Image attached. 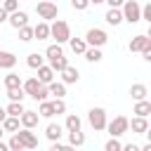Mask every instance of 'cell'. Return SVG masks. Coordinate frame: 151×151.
<instances>
[{
    "instance_id": "obj_1",
    "label": "cell",
    "mask_w": 151,
    "mask_h": 151,
    "mask_svg": "<svg viewBox=\"0 0 151 151\" xmlns=\"http://www.w3.org/2000/svg\"><path fill=\"white\" fill-rule=\"evenodd\" d=\"M120 12H123V21H127V24L142 21V5L137 0H125L120 5Z\"/></svg>"
},
{
    "instance_id": "obj_2",
    "label": "cell",
    "mask_w": 151,
    "mask_h": 151,
    "mask_svg": "<svg viewBox=\"0 0 151 151\" xmlns=\"http://www.w3.org/2000/svg\"><path fill=\"white\" fill-rule=\"evenodd\" d=\"M50 38H54L59 45H61V42H68V38H71V26H68L66 21H61V19H52V24H50Z\"/></svg>"
},
{
    "instance_id": "obj_3",
    "label": "cell",
    "mask_w": 151,
    "mask_h": 151,
    "mask_svg": "<svg viewBox=\"0 0 151 151\" xmlns=\"http://www.w3.org/2000/svg\"><path fill=\"white\" fill-rule=\"evenodd\" d=\"M35 12H38V17H40L42 21H52V19H57L59 7H57V2H52V0H42V2L35 5Z\"/></svg>"
},
{
    "instance_id": "obj_4",
    "label": "cell",
    "mask_w": 151,
    "mask_h": 151,
    "mask_svg": "<svg viewBox=\"0 0 151 151\" xmlns=\"http://www.w3.org/2000/svg\"><path fill=\"white\" fill-rule=\"evenodd\" d=\"M85 42H87L90 47H104V45L109 42V33H106L104 28H90V31L85 33Z\"/></svg>"
},
{
    "instance_id": "obj_5",
    "label": "cell",
    "mask_w": 151,
    "mask_h": 151,
    "mask_svg": "<svg viewBox=\"0 0 151 151\" xmlns=\"http://www.w3.org/2000/svg\"><path fill=\"white\" fill-rule=\"evenodd\" d=\"M87 123L92 125V130H104L106 127V111L101 109V106H94V109H90L87 111Z\"/></svg>"
},
{
    "instance_id": "obj_6",
    "label": "cell",
    "mask_w": 151,
    "mask_h": 151,
    "mask_svg": "<svg viewBox=\"0 0 151 151\" xmlns=\"http://www.w3.org/2000/svg\"><path fill=\"white\" fill-rule=\"evenodd\" d=\"M104 130H109L111 137H123V134L130 130V125H127V118H125V116H116L111 123L106 120V127H104Z\"/></svg>"
},
{
    "instance_id": "obj_7",
    "label": "cell",
    "mask_w": 151,
    "mask_h": 151,
    "mask_svg": "<svg viewBox=\"0 0 151 151\" xmlns=\"http://www.w3.org/2000/svg\"><path fill=\"white\" fill-rule=\"evenodd\" d=\"M17 137L21 139L24 149H38V137H35L28 127H19V130H17Z\"/></svg>"
},
{
    "instance_id": "obj_8",
    "label": "cell",
    "mask_w": 151,
    "mask_h": 151,
    "mask_svg": "<svg viewBox=\"0 0 151 151\" xmlns=\"http://www.w3.org/2000/svg\"><path fill=\"white\" fill-rule=\"evenodd\" d=\"M127 47H130V52H144V50H151V38L144 35V33H142V35H134V38L130 40Z\"/></svg>"
},
{
    "instance_id": "obj_9",
    "label": "cell",
    "mask_w": 151,
    "mask_h": 151,
    "mask_svg": "<svg viewBox=\"0 0 151 151\" xmlns=\"http://www.w3.org/2000/svg\"><path fill=\"white\" fill-rule=\"evenodd\" d=\"M19 123H21V127H28V130H33V127H38V123H40V116H38V111H21V116H19Z\"/></svg>"
},
{
    "instance_id": "obj_10",
    "label": "cell",
    "mask_w": 151,
    "mask_h": 151,
    "mask_svg": "<svg viewBox=\"0 0 151 151\" xmlns=\"http://www.w3.org/2000/svg\"><path fill=\"white\" fill-rule=\"evenodd\" d=\"M7 21H9V26H12V28H21V26H26V24H28V14H26L24 9H17V12H9V17H7Z\"/></svg>"
},
{
    "instance_id": "obj_11",
    "label": "cell",
    "mask_w": 151,
    "mask_h": 151,
    "mask_svg": "<svg viewBox=\"0 0 151 151\" xmlns=\"http://www.w3.org/2000/svg\"><path fill=\"white\" fill-rule=\"evenodd\" d=\"M59 73H61V83H64V85H73V83H78V80H80L78 68H73L71 64H68V66H64Z\"/></svg>"
},
{
    "instance_id": "obj_12",
    "label": "cell",
    "mask_w": 151,
    "mask_h": 151,
    "mask_svg": "<svg viewBox=\"0 0 151 151\" xmlns=\"http://www.w3.org/2000/svg\"><path fill=\"white\" fill-rule=\"evenodd\" d=\"M127 125L132 127L134 134H146V132H149V120H146L144 116H134L132 120H127Z\"/></svg>"
},
{
    "instance_id": "obj_13",
    "label": "cell",
    "mask_w": 151,
    "mask_h": 151,
    "mask_svg": "<svg viewBox=\"0 0 151 151\" xmlns=\"http://www.w3.org/2000/svg\"><path fill=\"white\" fill-rule=\"evenodd\" d=\"M104 19H106L109 26H120V24H123V12H120V7H109V12L104 14Z\"/></svg>"
},
{
    "instance_id": "obj_14",
    "label": "cell",
    "mask_w": 151,
    "mask_h": 151,
    "mask_svg": "<svg viewBox=\"0 0 151 151\" xmlns=\"http://www.w3.org/2000/svg\"><path fill=\"white\" fill-rule=\"evenodd\" d=\"M35 71H38V80H40L42 85H47V83H52V80H54V71H52V66H50V64H42V66H38Z\"/></svg>"
},
{
    "instance_id": "obj_15",
    "label": "cell",
    "mask_w": 151,
    "mask_h": 151,
    "mask_svg": "<svg viewBox=\"0 0 151 151\" xmlns=\"http://www.w3.org/2000/svg\"><path fill=\"white\" fill-rule=\"evenodd\" d=\"M14 66H17V54H14V52H5V50H0V68L9 71V68H14Z\"/></svg>"
},
{
    "instance_id": "obj_16",
    "label": "cell",
    "mask_w": 151,
    "mask_h": 151,
    "mask_svg": "<svg viewBox=\"0 0 151 151\" xmlns=\"http://www.w3.org/2000/svg\"><path fill=\"white\" fill-rule=\"evenodd\" d=\"M45 134H47V139H50V142H59V139H61V134H64V127H61L59 123H50V125L45 127Z\"/></svg>"
},
{
    "instance_id": "obj_17",
    "label": "cell",
    "mask_w": 151,
    "mask_h": 151,
    "mask_svg": "<svg viewBox=\"0 0 151 151\" xmlns=\"http://www.w3.org/2000/svg\"><path fill=\"white\" fill-rule=\"evenodd\" d=\"M33 38H38V40H47V38H50V21H40V24H35V26H33Z\"/></svg>"
},
{
    "instance_id": "obj_18",
    "label": "cell",
    "mask_w": 151,
    "mask_h": 151,
    "mask_svg": "<svg viewBox=\"0 0 151 151\" xmlns=\"http://www.w3.org/2000/svg\"><path fill=\"white\" fill-rule=\"evenodd\" d=\"M21 87H24V92H26L28 97H33V94L42 87V83H40L38 78H28V80H21Z\"/></svg>"
},
{
    "instance_id": "obj_19",
    "label": "cell",
    "mask_w": 151,
    "mask_h": 151,
    "mask_svg": "<svg viewBox=\"0 0 151 151\" xmlns=\"http://www.w3.org/2000/svg\"><path fill=\"white\" fill-rule=\"evenodd\" d=\"M132 113H134V116H144V118H149V113H151V101H149V99H137Z\"/></svg>"
},
{
    "instance_id": "obj_20",
    "label": "cell",
    "mask_w": 151,
    "mask_h": 151,
    "mask_svg": "<svg viewBox=\"0 0 151 151\" xmlns=\"http://www.w3.org/2000/svg\"><path fill=\"white\" fill-rule=\"evenodd\" d=\"M0 125H2V130H5V132H17V130L21 127L19 116H5V120H2Z\"/></svg>"
},
{
    "instance_id": "obj_21",
    "label": "cell",
    "mask_w": 151,
    "mask_h": 151,
    "mask_svg": "<svg viewBox=\"0 0 151 151\" xmlns=\"http://www.w3.org/2000/svg\"><path fill=\"white\" fill-rule=\"evenodd\" d=\"M83 57H85L90 64H97V61H101V59H104L101 50H99V47H90V45H87V50L83 52Z\"/></svg>"
},
{
    "instance_id": "obj_22",
    "label": "cell",
    "mask_w": 151,
    "mask_h": 151,
    "mask_svg": "<svg viewBox=\"0 0 151 151\" xmlns=\"http://www.w3.org/2000/svg\"><path fill=\"white\" fill-rule=\"evenodd\" d=\"M130 94H132V99H134V101H137V99H146L149 87H146V85H142V83H134V85L130 87Z\"/></svg>"
},
{
    "instance_id": "obj_23",
    "label": "cell",
    "mask_w": 151,
    "mask_h": 151,
    "mask_svg": "<svg viewBox=\"0 0 151 151\" xmlns=\"http://www.w3.org/2000/svg\"><path fill=\"white\" fill-rule=\"evenodd\" d=\"M5 87H7V90H12V87H21V76L14 73V71L9 68V73L5 76Z\"/></svg>"
},
{
    "instance_id": "obj_24",
    "label": "cell",
    "mask_w": 151,
    "mask_h": 151,
    "mask_svg": "<svg viewBox=\"0 0 151 151\" xmlns=\"http://www.w3.org/2000/svg\"><path fill=\"white\" fill-rule=\"evenodd\" d=\"M47 92H50V97H64L66 94V85L64 83H47Z\"/></svg>"
},
{
    "instance_id": "obj_25",
    "label": "cell",
    "mask_w": 151,
    "mask_h": 151,
    "mask_svg": "<svg viewBox=\"0 0 151 151\" xmlns=\"http://www.w3.org/2000/svg\"><path fill=\"white\" fill-rule=\"evenodd\" d=\"M38 116H40V118H52V116H54V109H52V101H50V99H42V101H40Z\"/></svg>"
},
{
    "instance_id": "obj_26",
    "label": "cell",
    "mask_w": 151,
    "mask_h": 151,
    "mask_svg": "<svg viewBox=\"0 0 151 151\" xmlns=\"http://www.w3.org/2000/svg\"><path fill=\"white\" fill-rule=\"evenodd\" d=\"M68 42H71V50H73V54H83V52L87 50V42H85V38H68Z\"/></svg>"
},
{
    "instance_id": "obj_27",
    "label": "cell",
    "mask_w": 151,
    "mask_h": 151,
    "mask_svg": "<svg viewBox=\"0 0 151 151\" xmlns=\"http://www.w3.org/2000/svg\"><path fill=\"white\" fill-rule=\"evenodd\" d=\"M80 125H83V123H80V118H78L76 113H68V116H66V125H64L66 132H76V130H80Z\"/></svg>"
},
{
    "instance_id": "obj_28",
    "label": "cell",
    "mask_w": 151,
    "mask_h": 151,
    "mask_svg": "<svg viewBox=\"0 0 151 151\" xmlns=\"http://www.w3.org/2000/svg\"><path fill=\"white\" fill-rule=\"evenodd\" d=\"M26 64H28V68H38V66H42V64H45V57H42V54H38V52H31V54L26 57Z\"/></svg>"
},
{
    "instance_id": "obj_29",
    "label": "cell",
    "mask_w": 151,
    "mask_h": 151,
    "mask_svg": "<svg viewBox=\"0 0 151 151\" xmlns=\"http://www.w3.org/2000/svg\"><path fill=\"white\" fill-rule=\"evenodd\" d=\"M83 144H85V134L80 130L68 132V146H83Z\"/></svg>"
},
{
    "instance_id": "obj_30",
    "label": "cell",
    "mask_w": 151,
    "mask_h": 151,
    "mask_svg": "<svg viewBox=\"0 0 151 151\" xmlns=\"http://www.w3.org/2000/svg\"><path fill=\"white\" fill-rule=\"evenodd\" d=\"M50 66H52V71H54V73H59L64 66H68V59H66L64 54H61V57H54V59H50Z\"/></svg>"
},
{
    "instance_id": "obj_31",
    "label": "cell",
    "mask_w": 151,
    "mask_h": 151,
    "mask_svg": "<svg viewBox=\"0 0 151 151\" xmlns=\"http://www.w3.org/2000/svg\"><path fill=\"white\" fill-rule=\"evenodd\" d=\"M24 97H26L24 87H12V90H7V99H9V101H24Z\"/></svg>"
},
{
    "instance_id": "obj_32",
    "label": "cell",
    "mask_w": 151,
    "mask_h": 151,
    "mask_svg": "<svg viewBox=\"0 0 151 151\" xmlns=\"http://www.w3.org/2000/svg\"><path fill=\"white\" fill-rule=\"evenodd\" d=\"M5 111H7V116H21L24 104H21V101H9V104L5 106Z\"/></svg>"
},
{
    "instance_id": "obj_33",
    "label": "cell",
    "mask_w": 151,
    "mask_h": 151,
    "mask_svg": "<svg viewBox=\"0 0 151 151\" xmlns=\"http://www.w3.org/2000/svg\"><path fill=\"white\" fill-rule=\"evenodd\" d=\"M61 54H64V50H61V45H59V42H57V45H50V47L45 50L47 61H50V59H54V57H61Z\"/></svg>"
},
{
    "instance_id": "obj_34",
    "label": "cell",
    "mask_w": 151,
    "mask_h": 151,
    "mask_svg": "<svg viewBox=\"0 0 151 151\" xmlns=\"http://www.w3.org/2000/svg\"><path fill=\"white\" fill-rule=\"evenodd\" d=\"M17 31H19V38H21L24 42L33 40V26H28V24H26V26H21V28H17Z\"/></svg>"
},
{
    "instance_id": "obj_35",
    "label": "cell",
    "mask_w": 151,
    "mask_h": 151,
    "mask_svg": "<svg viewBox=\"0 0 151 151\" xmlns=\"http://www.w3.org/2000/svg\"><path fill=\"white\" fill-rule=\"evenodd\" d=\"M7 149H12V151H24V144H21V139L17 137V132H14L12 139L7 142Z\"/></svg>"
},
{
    "instance_id": "obj_36",
    "label": "cell",
    "mask_w": 151,
    "mask_h": 151,
    "mask_svg": "<svg viewBox=\"0 0 151 151\" xmlns=\"http://www.w3.org/2000/svg\"><path fill=\"white\" fill-rule=\"evenodd\" d=\"M123 149V144L118 142V137H111L106 144H104V151H120Z\"/></svg>"
},
{
    "instance_id": "obj_37",
    "label": "cell",
    "mask_w": 151,
    "mask_h": 151,
    "mask_svg": "<svg viewBox=\"0 0 151 151\" xmlns=\"http://www.w3.org/2000/svg\"><path fill=\"white\" fill-rule=\"evenodd\" d=\"M2 9H5L7 14H9V12H17V9H19V0H5V2H2Z\"/></svg>"
},
{
    "instance_id": "obj_38",
    "label": "cell",
    "mask_w": 151,
    "mask_h": 151,
    "mask_svg": "<svg viewBox=\"0 0 151 151\" xmlns=\"http://www.w3.org/2000/svg\"><path fill=\"white\" fill-rule=\"evenodd\" d=\"M47 97H50V92H47V85H42V87H40V90L33 94V99H35V101H42V99H47Z\"/></svg>"
},
{
    "instance_id": "obj_39",
    "label": "cell",
    "mask_w": 151,
    "mask_h": 151,
    "mask_svg": "<svg viewBox=\"0 0 151 151\" xmlns=\"http://www.w3.org/2000/svg\"><path fill=\"white\" fill-rule=\"evenodd\" d=\"M71 5H73V9L83 12V9H87V7H90V0H71Z\"/></svg>"
},
{
    "instance_id": "obj_40",
    "label": "cell",
    "mask_w": 151,
    "mask_h": 151,
    "mask_svg": "<svg viewBox=\"0 0 151 151\" xmlns=\"http://www.w3.org/2000/svg\"><path fill=\"white\" fill-rule=\"evenodd\" d=\"M142 19H144V21H149V24H151V2H146V5H144V7H142Z\"/></svg>"
},
{
    "instance_id": "obj_41",
    "label": "cell",
    "mask_w": 151,
    "mask_h": 151,
    "mask_svg": "<svg viewBox=\"0 0 151 151\" xmlns=\"http://www.w3.org/2000/svg\"><path fill=\"white\" fill-rule=\"evenodd\" d=\"M71 146L68 144H59V142H52V151H68Z\"/></svg>"
},
{
    "instance_id": "obj_42",
    "label": "cell",
    "mask_w": 151,
    "mask_h": 151,
    "mask_svg": "<svg viewBox=\"0 0 151 151\" xmlns=\"http://www.w3.org/2000/svg\"><path fill=\"white\" fill-rule=\"evenodd\" d=\"M104 2H106L109 7H120V5L125 2V0H104Z\"/></svg>"
},
{
    "instance_id": "obj_43",
    "label": "cell",
    "mask_w": 151,
    "mask_h": 151,
    "mask_svg": "<svg viewBox=\"0 0 151 151\" xmlns=\"http://www.w3.org/2000/svg\"><path fill=\"white\" fill-rule=\"evenodd\" d=\"M120 151H139V146H137V144H125Z\"/></svg>"
},
{
    "instance_id": "obj_44",
    "label": "cell",
    "mask_w": 151,
    "mask_h": 151,
    "mask_svg": "<svg viewBox=\"0 0 151 151\" xmlns=\"http://www.w3.org/2000/svg\"><path fill=\"white\" fill-rule=\"evenodd\" d=\"M7 17H9V14H7V12L0 7V24H2V21H7Z\"/></svg>"
},
{
    "instance_id": "obj_45",
    "label": "cell",
    "mask_w": 151,
    "mask_h": 151,
    "mask_svg": "<svg viewBox=\"0 0 151 151\" xmlns=\"http://www.w3.org/2000/svg\"><path fill=\"white\" fill-rule=\"evenodd\" d=\"M5 116H7V111H5V106H0V123L5 120Z\"/></svg>"
},
{
    "instance_id": "obj_46",
    "label": "cell",
    "mask_w": 151,
    "mask_h": 151,
    "mask_svg": "<svg viewBox=\"0 0 151 151\" xmlns=\"http://www.w3.org/2000/svg\"><path fill=\"white\" fill-rule=\"evenodd\" d=\"M104 0H90V5H101Z\"/></svg>"
},
{
    "instance_id": "obj_47",
    "label": "cell",
    "mask_w": 151,
    "mask_h": 151,
    "mask_svg": "<svg viewBox=\"0 0 151 151\" xmlns=\"http://www.w3.org/2000/svg\"><path fill=\"white\" fill-rule=\"evenodd\" d=\"M2 134H5V130H2V125H0V139H2Z\"/></svg>"
}]
</instances>
